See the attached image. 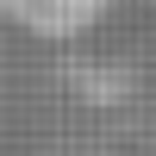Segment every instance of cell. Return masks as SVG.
<instances>
[{
	"instance_id": "cell-1",
	"label": "cell",
	"mask_w": 156,
	"mask_h": 156,
	"mask_svg": "<svg viewBox=\"0 0 156 156\" xmlns=\"http://www.w3.org/2000/svg\"><path fill=\"white\" fill-rule=\"evenodd\" d=\"M6 6H12V19L37 25V31H75L100 12V0H6Z\"/></svg>"
}]
</instances>
